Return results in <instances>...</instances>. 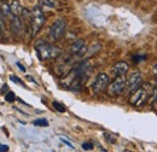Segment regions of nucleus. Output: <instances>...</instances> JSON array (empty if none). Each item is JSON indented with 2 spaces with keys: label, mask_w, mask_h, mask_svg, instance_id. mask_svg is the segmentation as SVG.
<instances>
[{
  "label": "nucleus",
  "mask_w": 157,
  "mask_h": 152,
  "mask_svg": "<svg viewBox=\"0 0 157 152\" xmlns=\"http://www.w3.org/2000/svg\"><path fill=\"white\" fill-rule=\"evenodd\" d=\"M35 51L41 60H48V59H56L60 56V48L58 46L46 42L44 40H38L34 45Z\"/></svg>",
  "instance_id": "f257e3e1"
},
{
  "label": "nucleus",
  "mask_w": 157,
  "mask_h": 152,
  "mask_svg": "<svg viewBox=\"0 0 157 152\" xmlns=\"http://www.w3.org/2000/svg\"><path fill=\"white\" fill-rule=\"evenodd\" d=\"M152 89H154V87L151 85H149V83L140 85L136 91L132 92V95L129 98V104L133 105V106H137V108L143 106L150 99Z\"/></svg>",
  "instance_id": "f03ea898"
},
{
  "label": "nucleus",
  "mask_w": 157,
  "mask_h": 152,
  "mask_svg": "<svg viewBox=\"0 0 157 152\" xmlns=\"http://www.w3.org/2000/svg\"><path fill=\"white\" fill-rule=\"evenodd\" d=\"M44 23H45V15L40 7L35 6L30 11V17H29V27H30V36L32 38L36 36V34L40 32Z\"/></svg>",
  "instance_id": "7ed1b4c3"
},
{
  "label": "nucleus",
  "mask_w": 157,
  "mask_h": 152,
  "mask_svg": "<svg viewBox=\"0 0 157 152\" xmlns=\"http://www.w3.org/2000/svg\"><path fill=\"white\" fill-rule=\"evenodd\" d=\"M65 28H67V23L63 18H58L56 19L50 29H48V38L51 41H57L59 39L63 36L64 32H65Z\"/></svg>",
  "instance_id": "20e7f679"
},
{
  "label": "nucleus",
  "mask_w": 157,
  "mask_h": 152,
  "mask_svg": "<svg viewBox=\"0 0 157 152\" xmlns=\"http://www.w3.org/2000/svg\"><path fill=\"white\" fill-rule=\"evenodd\" d=\"M108 89V94L110 97H118L123 93V91L126 89V77L124 76H117L114 78V81L106 87Z\"/></svg>",
  "instance_id": "39448f33"
},
{
  "label": "nucleus",
  "mask_w": 157,
  "mask_h": 152,
  "mask_svg": "<svg viewBox=\"0 0 157 152\" xmlns=\"http://www.w3.org/2000/svg\"><path fill=\"white\" fill-rule=\"evenodd\" d=\"M109 82H110V77H109L108 74H104V73L98 74L97 77L94 78L93 83H92V92L96 93V94L101 93L103 91L106 89Z\"/></svg>",
  "instance_id": "423d86ee"
},
{
  "label": "nucleus",
  "mask_w": 157,
  "mask_h": 152,
  "mask_svg": "<svg viewBox=\"0 0 157 152\" xmlns=\"http://www.w3.org/2000/svg\"><path fill=\"white\" fill-rule=\"evenodd\" d=\"M141 83H143V76H141V74L139 71H133L126 78V89L129 93H132L133 91L137 89Z\"/></svg>",
  "instance_id": "0eeeda50"
},
{
  "label": "nucleus",
  "mask_w": 157,
  "mask_h": 152,
  "mask_svg": "<svg viewBox=\"0 0 157 152\" xmlns=\"http://www.w3.org/2000/svg\"><path fill=\"white\" fill-rule=\"evenodd\" d=\"M86 52H87V46L85 44V40H82V39L75 40L69 48V53L76 58H81Z\"/></svg>",
  "instance_id": "6e6552de"
},
{
  "label": "nucleus",
  "mask_w": 157,
  "mask_h": 152,
  "mask_svg": "<svg viewBox=\"0 0 157 152\" xmlns=\"http://www.w3.org/2000/svg\"><path fill=\"white\" fill-rule=\"evenodd\" d=\"M23 22H22V19L20 18V16H11L10 17V29H11V32L13 33V34H17V35H20L21 33L23 32Z\"/></svg>",
  "instance_id": "1a4fd4ad"
},
{
  "label": "nucleus",
  "mask_w": 157,
  "mask_h": 152,
  "mask_svg": "<svg viewBox=\"0 0 157 152\" xmlns=\"http://www.w3.org/2000/svg\"><path fill=\"white\" fill-rule=\"evenodd\" d=\"M129 70V66L126 62H117L113 69H111V74L114 77H117V76H124Z\"/></svg>",
  "instance_id": "9d476101"
},
{
  "label": "nucleus",
  "mask_w": 157,
  "mask_h": 152,
  "mask_svg": "<svg viewBox=\"0 0 157 152\" xmlns=\"http://www.w3.org/2000/svg\"><path fill=\"white\" fill-rule=\"evenodd\" d=\"M9 7H10V11L13 16H22V12L24 10L18 0H10Z\"/></svg>",
  "instance_id": "9b49d317"
},
{
  "label": "nucleus",
  "mask_w": 157,
  "mask_h": 152,
  "mask_svg": "<svg viewBox=\"0 0 157 152\" xmlns=\"http://www.w3.org/2000/svg\"><path fill=\"white\" fill-rule=\"evenodd\" d=\"M0 11H1V12H2V15L5 16V18H6V17H11V16H12V13H11V11H10V7H9V4L2 2V4L0 5Z\"/></svg>",
  "instance_id": "f8f14e48"
},
{
  "label": "nucleus",
  "mask_w": 157,
  "mask_h": 152,
  "mask_svg": "<svg viewBox=\"0 0 157 152\" xmlns=\"http://www.w3.org/2000/svg\"><path fill=\"white\" fill-rule=\"evenodd\" d=\"M33 123H34V126H38V127H47V126H48V121L45 120V118L35 120Z\"/></svg>",
  "instance_id": "ddd939ff"
},
{
  "label": "nucleus",
  "mask_w": 157,
  "mask_h": 152,
  "mask_svg": "<svg viewBox=\"0 0 157 152\" xmlns=\"http://www.w3.org/2000/svg\"><path fill=\"white\" fill-rule=\"evenodd\" d=\"M52 106L58 111V112H65L67 111V109H65V106L63 105V104H60L58 101H53L52 103Z\"/></svg>",
  "instance_id": "4468645a"
},
{
  "label": "nucleus",
  "mask_w": 157,
  "mask_h": 152,
  "mask_svg": "<svg viewBox=\"0 0 157 152\" xmlns=\"http://www.w3.org/2000/svg\"><path fill=\"white\" fill-rule=\"evenodd\" d=\"M41 2L47 7H56L57 0H41Z\"/></svg>",
  "instance_id": "2eb2a0df"
},
{
  "label": "nucleus",
  "mask_w": 157,
  "mask_h": 152,
  "mask_svg": "<svg viewBox=\"0 0 157 152\" xmlns=\"http://www.w3.org/2000/svg\"><path fill=\"white\" fill-rule=\"evenodd\" d=\"M15 99H16V95H15L13 92H7L6 95H5V100H6V101H9V103L13 101Z\"/></svg>",
  "instance_id": "dca6fc26"
},
{
  "label": "nucleus",
  "mask_w": 157,
  "mask_h": 152,
  "mask_svg": "<svg viewBox=\"0 0 157 152\" xmlns=\"http://www.w3.org/2000/svg\"><path fill=\"white\" fill-rule=\"evenodd\" d=\"M6 27V22H5V16L2 15V12L0 11V29H4Z\"/></svg>",
  "instance_id": "f3484780"
},
{
  "label": "nucleus",
  "mask_w": 157,
  "mask_h": 152,
  "mask_svg": "<svg viewBox=\"0 0 157 152\" xmlns=\"http://www.w3.org/2000/svg\"><path fill=\"white\" fill-rule=\"evenodd\" d=\"M82 149L86 151H90L93 149V144L92 142H85V144H82Z\"/></svg>",
  "instance_id": "a211bd4d"
},
{
  "label": "nucleus",
  "mask_w": 157,
  "mask_h": 152,
  "mask_svg": "<svg viewBox=\"0 0 157 152\" xmlns=\"http://www.w3.org/2000/svg\"><path fill=\"white\" fill-rule=\"evenodd\" d=\"M59 139H60V140H62V141H63L64 144H67V145H68V146H69L70 149H74V146H73V144H71L70 141H68V140H67V139H65L64 136H59Z\"/></svg>",
  "instance_id": "6ab92c4d"
},
{
  "label": "nucleus",
  "mask_w": 157,
  "mask_h": 152,
  "mask_svg": "<svg viewBox=\"0 0 157 152\" xmlns=\"http://www.w3.org/2000/svg\"><path fill=\"white\" fill-rule=\"evenodd\" d=\"M104 135H105V138H106V140H108L109 142H115V141H116V139H115L113 135H110V134H108V133H105Z\"/></svg>",
  "instance_id": "aec40b11"
},
{
  "label": "nucleus",
  "mask_w": 157,
  "mask_h": 152,
  "mask_svg": "<svg viewBox=\"0 0 157 152\" xmlns=\"http://www.w3.org/2000/svg\"><path fill=\"white\" fill-rule=\"evenodd\" d=\"M10 78H11V80H12V81H13V82H16V83H20V85H23V83H22V82H21V80L20 78H18V77H17V76H10Z\"/></svg>",
  "instance_id": "412c9836"
},
{
  "label": "nucleus",
  "mask_w": 157,
  "mask_h": 152,
  "mask_svg": "<svg viewBox=\"0 0 157 152\" xmlns=\"http://www.w3.org/2000/svg\"><path fill=\"white\" fill-rule=\"evenodd\" d=\"M4 151H9V146H7V145H1V144H0V152H4Z\"/></svg>",
  "instance_id": "4be33fe9"
},
{
  "label": "nucleus",
  "mask_w": 157,
  "mask_h": 152,
  "mask_svg": "<svg viewBox=\"0 0 157 152\" xmlns=\"http://www.w3.org/2000/svg\"><path fill=\"white\" fill-rule=\"evenodd\" d=\"M152 74H154V76L157 78V63H155L154 66H152Z\"/></svg>",
  "instance_id": "5701e85b"
},
{
  "label": "nucleus",
  "mask_w": 157,
  "mask_h": 152,
  "mask_svg": "<svg viewBox=\"0 0 157 152\" xmlns=\"http://www.w3.org/2000/svg\"><path fill=\"white\" fill-rule=\"evenodd\" d=\"M17 66L20 68V69L22 70V71H25V68H24V66H23V65H22L21 63H17Z\"/></svg>",
  "instance_id": "b1692460"
},
{
  "label": "nucleus",
  "mask_w": 157,
  "mask_h": 152,
  "mask_svg": "<svg viewBox=\"0 0 157 152\" xmlns=\"http://www.w3.org/2000/svg\"><path fill=\"white\" fill-rule=\"evenodd\" d=\"M0 41H2V34H1V32H0Z\"/></svg>",
  "instance_id": "393cba45"
},
{
  "label": "nucleus",
  "mask_w": 157,
  "mask_h": 152,
  "mask_svg": "<svg viewBox=\"0 0 157 152\" xmlns=\"http://www.w3.org/2000/svg\"><path fill=\"white\" fill-rule=\"evenodd\" d=\"M155 106H156V109H157V100H156V104H155Z\"/></svg>",
  "instance_id": "a878e982"
},
{
  "label": "nucleus",
  "mask_w": 157,
  "mask_h": 152,
  "mask_svg": "<svg viewBox=\"0 0 157 152\" xmlns=\"http://www.w3.org/2000/svg\"><path fill=\"white\" fill-rule=\"evenodd\" d=\"M2 1H6V0H2Z\"/></svg>",
  "instance_id": "bb28decb"
}]
</instances>
